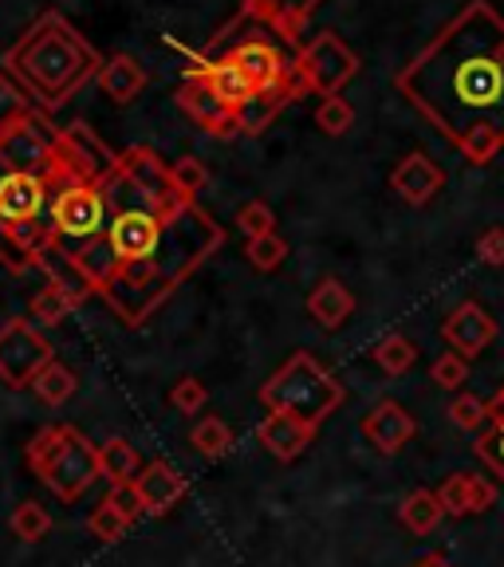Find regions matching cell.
Returning a JSON list of instances; mask_svg holds the SVG:
<instances>
[{
	"instance_id": "obj_1",
	"label": "cell",
	"mask_w": 504,
	"mask_h": 567,
	"mask_svg": "<svg viewBox=\"0 0 504 567\" xmlns=\"http://www.w3.org/2000/svg\"><path fill=\"white\" fill-rule=\"evenodd\" d=\"M106 229L68 248L91 292L126 328H142L225 245V229L174 186L151 146H131L103 177Z\"/></svg>"
},
{
	"instance_id": "obj_2",
	"label": "cell",
	"mask_w": 504,
	"mask_h": 567,
	"mask_svg": "<svg viewBox=\"0 0 504 567\" xmlns=\"http://www.w3.org/2000/svg\"><path fill=\"white\" fill-rule=\"evenodd\" d=\"M394 87L470 166L493 162L504 146V17L488 0H470Z\"/></svg>"
},
{
	"instance_id": "obj_3",
	"label": "cell",
	"mask_w": 504,
	"mask_h": 567,
	"mask_svg": "<svg viewBox=\"0 0 504 567\" xmlns=\"http://www.w3.org/2000/svg\"><path fill=\"white\" fill-rule=\"evenodd\" d=\"M103 63V55L60 12H44L4 52V71L28 91V99L40 111H55L88 80H99Z\"/></svg>"
},
{
	"instance_id": "obj_4",
	"label": "cell",
	"mask_w": 504,
	"mask_h": 567,
	"mask_svg": "<svg viewBox=\"0 0 504 567\" xmlns=\"http://www.w3.org/2000/svg\"><path fill=\"white\" fill-rule=\"evenodd\" d=\"M63 158V154H60ZM80 177L63 162L55 174H32V169L0 166V265L9 272L35 268L40 248L52 245L48 229V205L60 189L75 186Z\"/></svg>"
},
{
	"instance_id": "obj_5",
	"label": "cell",
	"mask_w": 504,
	"mask_h": 567,
	"mask_svg": "<svg viewBox=\"0 0 504 567\" xmlns=\"http://www.w3.org/2000/svg\"><path fill=\"white\" fill-rule=\"evenodd\" d=\"M24 461L28 470L60 496L63 505L80 501L103 477V470H99V445L68 422L40 425L32 442L24 445Z\"/></svg>"
},
{
	"instance_id": "obj_6",
	"label": "cell",
	"mask_w": 504,
	"mask_h": 567,
	"mask_svg": "<svg viewBox=\"0 0 504 567\" xmlns=\"http://www.w3.org/2000/svg\"><path fill=\"white\" fill-rule=\"evenodd\" d=\"M347 390L328 367L319 363L316 354L296 351L272 379L260 386V402L268 410H288V414H300L304 422L323 425L339 406H343Z\"/></svg>"
},
{
	"instance_id": "obj_7",
	"label": "cell",
	"mask_w": 504,
	"mask_h": 567,
	"mask_svg": "<svg viewBox=\"0 0 504 567\" xmlns=\"http://www.w3.org/2000/svg\"><path fill=\"white\" fill-rule=\"evenodd\" d=\"M106 194L103 182H75V186L60 189L48 205V229H52V245L80 248L95 240L106 229Z\"/></svg>"
},
{
	"instance_id": "obj_8",
	"label": "cell",
	"mask_w": 504,
	"mask_h": 567,
	"mask_svg": "<svg viewBox=\"0 0 504 567\" xmlns=\"http://www.w3.org/2000/svg\"><path fill=\"white\" fill-rule=\"evenodd\" d=\"M296 80H300L304 95H339L347 83L359 75V55L339 40L336 32H316L296 48Z\"/></svg>"
},
{
	"instance_id": "obj_9",
	"label": "cell",
	"mask_w": 504,
	"mask_h": 567,
	"mask_svg": "<svg viewBox=\"0 0 504 567\" xmlns=\"http://www.w3.org/2000/svg\"><path fill=\"white\" fill-rule=\"evenodd\" d=\"M225 60L237 63L240 75L253 83L257 95H280V99H300L304 87L296 80L292 60H284L280 48L268 40V35H248V40H237L233 48H225Z\"/></svg>"
},
{
	"instance_id": "obj_10",
	"label": "cell",
	"mask_w": 504,
	"mask_h": 567,
	"mask_svg": "<svg viewBox=\"0 0 504 567\" xmlns=\"http://www.w3.org/2000/svg\"><path fill=\"white\" fill-rule=\"evenodd\" d=\"M55 363V351L40 331L32 328V319H9L0 328V382L12 390H24L40 379L44 367Z\"/></svg>"
},
{
	"instance_id": "obj_11",
	"label": "cell",
	"mask_w": 504,
	"mask_h": 567,
	"mask_svg": "<svg viewBox=\"0 0 504 567\" xmlns=\"http://www.w3.org/2000/svg\"><path fill=\"white\" fill-rule=\"evenodd\" d=\"M177 106H182L202 131H209L213 138H233V134H240L237 111L209 87V80H205L202 71H194V68L186 71V80L177 87Z\"/></svg>"
},
{
	"instance_id": "obj_12",
	"label": "cell",
	"mask_w": 504,
	"mask_h": 567,
	"mask_svg": "<svg viewBox=\"0 0 504 567\" xmlns=\"http://www.w3.org/2000/svg\"><path fill=\"white\" fill-rule=\"evenodd\" d=\"M60 154L80 182H103V177L119 166V154L111 151L88 123L60 126Z\"/></svg>"
},
{
	"instance_id": "obj_13",
	"label": "cell",
	"mask_w": 504,
	"mask_h": 567,
	"mask_svg": "<svg viewBox=\"0 0 504 567\" xmlns=\"http://www.w3.org/2000/svg\"><path fill=\"white\" fill-rule=\"evenodd\" d=\"M442 339L450 343V351L461 354V359H477V354L496 339V319L488 316L477 300H465L442 319Z\"/></svg>"
},
{
	"instance_id": "obj_14",
	"label": "cell",
	"mask_w": 504,
	"mask_h": 567,
	"mask_svg": "<svg viewBox=\"0 0 504 567\" xmlns=\"http://www.w3.org/2000/svg\"><path fill=\"white\" fill-rule=\"evenodd\" d=\"M319 425L304 422L300 414H288V410H268L265 422L257 425V442L272 453L276 461H296L311 442H316Z\"/></svg>"
},
{
	"instance_id": "obj_15",
	"label": "cell",
	"mask_w": 504,
	"mask_h": 567,
	"mask_svg": "<svg viewBox=\"0 0 504 567\" xmlns=\"http://www.w3.org/2000/svg\"><path fill=\"white\" fill-rule=\"evenodd\" d=\"M418 434V422L410 417V410L394 399H382L371 406V414L363 417V437L382 453V457H394L402 453V445Z\"/></svg>"
},
{
	"instance_id": "obj_16",
	"label": "cell",
	"mask_w": 504,
	"mask_h": 567,
	"mask_svg": "<svg viewBox=\"0 0 504 567\" xmlns=\"http://www.w3.org/2000/svg\"><path fill=\"white\" fill-rule=\"evenodd\" d=\"M445 186V169L425 154H407L399 166L390 169V189L407 205H430Z\"/></svg>"
},
{
	"instance_id": "obj_17",
	"label": "cell",
	"mask_w": 504,
	"mask_h": 567,
	"mask_svg": "<svg viewBox=\"0 0 504 567\" xmlns=\"http://www.w3.org/2000/svg\"><path fill=\"white\" fill-rule=\"evenodd\" d=\"M319 4H323V0H245L240 17L260 20V24L272 28L280 40H288V44L300 48L304 28H308L311 12H316Z\"/></svg>"
},
{
	"instance_id": "obj_18",
	"label": "cell",
	"mask_w": 504,
	"mask_h": 567,
	"mask_svg": "<svg viewBox=\"0 0 504 567\" xmlns=\"http://www.w3.org/2000/svg\"><path fill=\"white\" fill-rule=\"evenodd\" d=\"M134 493H138L142 508L151 516H162L189 493V481L166 465V461H151V465H142V473L134 477Z\"/></svg>"
},
{
	"instance_id": "obj_19",
	"label": "cell",
	"mask_w": 504,
	"mask_h": 567,
	"mask_svg": "<svg viewBox=\"0 0 504 567\" xmlns=\"http://www.w3.org/2000/svg\"><path fill=\"white\" fill-rule=\"evenodd\" d=\"M438 496L450 516H481L496 505V485L481 473H450Z\"/></svg>"
},
{
	"instance_id": "obj_20",
	"label": "cell",
	"mask_w": 504,
	"mask_h": 567,
	"mask_svg": "<svg viewBox=\"0 0 504 567\" xmlns=\"http://www.w3.org/2000/svg\"><path fill=\"white\" fill-rule=\"evenodd\" d=\"M308 316L316 319L323 331H339L347 319L354 316V296L343 280L328 276V280H319L316 288L308 292Z\"/></svg>"
},
{
	"instance_id": "obj_21",
	"label": "cell",
	"mask_w": 504,
	"mask_h": 567,
	"mask_svg": "<svg viewBox=\"0 0 504 567\" xmlns=\"http://www.w3.org/2000/svg\"><path fill=\"white\" fill-rule=\"evenodd\" d=\"M99 91H103L111 103L126 106L146 91V71H142V63L134 60V55L119 52L103 63V71H99Z\"/></svg>"
},
{
	"instance_id": "obj_22",
	"label": "cell",
	"mask_w": 504,
	"mask_h": 567,
	"mask_svg": "<svg viewBox=\"0 0 504 567\" xmlns=\"http://www.w3.org/2000/svg\"><path fill=\"white\" fill-rule=\"evenodd\" d=\"M194 71H202L205 80H209V87L217 91V95H222L233 111H240V106H248L253 99H257L253 83H248L245 75H240L237 63H229L225 55H217V60H197Z\"/></svg>"
},
{
	"instance_id": "obj_23",
	"label": "cell",
	"mask_w": 504,
	"mask_h": 567,
	"mask_svg": "<svg viewBox=\"0 0 504 567\" xmlns=\"http://www.w3.org/2000/svg\"><path fill=\"white\" fill-rule=\"evenodd\" d=\"M445 516H450V513H445L438 488H414V493L402 496V505H399L402 528L414 532V536H430V532H434Z\"/></svg>"
},
{
	"instance_id": "obj_24",
	"label": "cell",
	"mask_w": 504,
	"mask_h": 567,
	"mask_svg": "<svg viewBox=\"0 0 504 567\" xmlns=\"http://www.w3.org/2000/svg\"><path fill=\"white\" fill-rule=\"evenodd\" d=\"M99 470H103V481H111V485H131L142 473V457L126 437H106L99 445Z\"/></svg>"
},
{
	"instance_id": "obj_25",
	"label": "cell",
	"mask_w": 504,
	"mask_h": 567,
	"mask_svg": "<svg viewBox=\"0 0 504 567\" xmlns=\"http://www.w3.org/2000/svg\"><path fill=\"white\" fill-rule=\"evenodd\" d=\"M374 363L382 367L387 374H407L410 367L418 363V347H414V339H407V336H399V331H390V336H382L379 343H374Z\"/></svg>"
},
{
	"instance_id": "obj_26",
	"label": "cell",
	"mask_w": 504,
	"mask_h": 567,
	"mask_svg": "<svg viewBox=\"0 0 504 567\" xmlns=\"http://www.w3.org/2000/svg\"><path fill=\"white\" fill-rule=\"evenodd\" d=\"M75 386H80V379H75V374H71L60 359H55L52 367H44V371H40V379L32 382L35 399L44 402V406H63V402L75 394Z\"/></svg>"
},
{
	"instance_id": "obj_27",
	"label": "cell",
	"mask_w": 504,
	"mask_h": 567,
	"mask_svg": "<svg viewBox=\"0 0 504 567\" xmlns=\"http://www.w3.org/2000/svg\"><path fill=\"white\" fill-rule=\"evenodd\" d=\"M189 442H194V450L202 453V457L217 461V457H225V453L233 450V442H237V437H233L229 422H222V417H202V422L194 425Z\"/></svg>"
},
{
	"instance_id": "obj_28",
	"label": "cell",
	"mask_w": 504,
	"mask_h": 567,
	"mask_svg": "<svg viewBox=\"0 0 504 567\" xmlns=\"http://www.w3.org/2000/svg\"><path fill=\"white\" fill-rule=\"evenodd\" d=\"M9 528H12V536H20L24 544H35L52 532V516H48V508L40 505V501H20V505L12 508Z\"/></svg>"
},
{
	"instance_id": "obj_29",
	"label": "cell",
	"mask_w": 504,
	"mask_h": 567,
	"mask_svg": "<svg viewBox=\"0 0 504 567\" xmlns=\"http://www.w3.org/2000/svg\"><path fill=\"white\" fill-rule=\"evenodd\" d=\"M71 308H75V303H71L55 284H44V288L32 296V303H28V316H32V323H40V328H55V323L68 319Z\"/></svg>"
},
{
	"instance_id": "obj_30",
	"label": "cell",
	"mask_w": 504,
	"mask_h": 567,
	"mask_svg": "<svg viewBox=\"0 0 504 567\" xmlns=\"http://www.w3.org/2000/svg\"><path fill=\"white\" fill-rule=\"evenodd\" d=\"M131 516L123 513L119 505H111L103 496V505H95V513L88 516V532L95 536V540H106V544H115V540H123L126 532H131Z\"/></svg>"
},
{
	"instance_id": "obj_31",
	"label": "cell",
	"mask_w": 504,
	"mask_h": 567,
	"mask_svg": "<svg viewBox=\"0 0 504 567\" xmlns=\"http://www.w3.org/2000/svg\"><path fill=\"white\" fill-rule=\"evenodd\" d=\"M316 126L323 134H331V138H339V134H347L354 126V106L347 103L343 95L319 99V106H316Z\"/></svg>"
},
{
	"instance_id": "obj_32",
	"label": "cell",
	"mask_w": 504,
	"mask_h": 567,
	"mask_svg": "<svg viewBox=\"0 0 504 567\" xmlns=\"http://www.w3.org/2000/svg\"><path fill=\"white\" fill-rule=\"evenodd\" d=\"M245 257H248V265L260 268V272H276V268L288 260V240H284L280 233H268V237L248 240Z\"/></svg>"
},
{
	"instance_id": "obj_33",
	"label": "cell",
	"mask_w": 504,
	"mask_h": 567,
	"mask_svg": "<svg viewBox=\"0 0 504 567\" xmlns=\"http://www.w3.org/2000/svg\"><path fill=\"white\" fill-rule=\"evenodd\" d=\"M32 111H35L32 99H28L24 91H20L17 83L9 80V75H0V134L9 131V126L24 123Z\"/></svg>"
},
{
	"instance_id": "obj_34",
	"label": "cell",
	"mask_w": 504,
	"mask_h": 567,
	"mask_svg": "<svg viewBox=\"0 0 504 567\" xmlns=\"http://www.w3.org/2000/svg\"><path fill=\"white\" fill-rule=\"evenodd\" d=\"M473 453H477L481 465H488V473L504 485V417L501 422H488V434H477Z\"/></svg>"
},
{
	"instance_id": "obj_35",
	"label": "cell",
	"mask_w": 504,
	"mask_h": 567,
	"mask_svg": "<svg viewBox=\"0 0 504 567\" xmlns=\"http://www.w3.org/2000/svg\"><path fill=\"white\" fill-rule=\"evenodd\" d=\"M445 414H450V422L457 425V430L477 434L481 425L488 422V402L477 399V394H453V402L445 406Z\"/></svg>"
},
{
	"instance_id": "obj_36",
	"label": "cell",
	"mask_w": 504,
	"mask_h": 567,
	"mask_svg": "<svg viewBox=\"0 0 504 567\" xmlns=\"http://www.w3.org/2000/svg\"><path fill=\"white\" fill-rule=\"evenodd\" d=\"M169 177H174V186L182 189L186 197H197L205 186H209V169H205V162L202 158H177V162H169Z\"/></svg>"
},
{
	"instance_id": "obj_37",
	"label": "cell",
	"mask_w": 504,
	"mask_h": 567,
	"mask_svg": "<svg viewBox=\"0 0 504 567\" xmlns=\"http://www.w3.org/2000/svg\"><path fill=\"white\" fill-rule=\"evenodd\" d=\"M237 229L245 233L248 240H257V237H268V233H276V213L272 205L265 202H248L237 209Z\"/></svg>"
},
{
	"instance_id": "obj_38",
	"label": "cell",
	"mask_w": 504,
	"mask_h": 567,
	"mask_svg": "<svg viewBox=\"0 0 504 567\" xmlns=\"http://www.w3.org/2000/svg\"><path fill=\"white\" fill-rule=\"evenodd\" d=\"M205 402H209V390L197 374H182L169 390V406L182 410V414H197V410H205Z\"/></svg>"
},
{
	"instance_id": "obj_39",
	"label": "cell",
	"mask_w": 504,
	"mask_h": 567,
	"mask_svg": "<svg viewBox=\"0 0 504 567\" xmlns=\"http://www.w3.org/2000/svg\"><path fill=\"white\" fill-rule=\"evenodd\" d=\"M430 379L438 382L442 390H453L457 394V386L465 379H470V359H461L457 351H445L434 359V367H430Z\"/></svg>"
},
{
	"instance_id": "obj_40",
	"label": "cell",
	"mask_w": 504,
	"mask_h": 567,
	"mask_svg": "<svg viewBox=\"0 0 504 567\" xmlns=\"http://www.w3.org/2000/svg\"><path fill=\"white\" fill-rule=\"evenodd\" d=\"M477 260L488 268H504V229H488L477 240Z\"/></svg>"
},
{
	"instance_id": "obj_41",
	"label": "cell",
	"mask_w": 504,
	"mask_h": 567,
	"mask_svg": "<svg viewBox=\"0 0 504 567\" xmlns=\"http://www.w3.org/2000/svg\"><path fill=\"white\" fill-rule=\"evenodd\" d=\"M106 501H111V505L123 508V513L131 516V520H138V516L146 513V508H142V501H138V493H134V481H131V485H111V493H106Z\"/></svg>"
},
{
	"instance_id": "obj_42",
	"label": "cell",
	"mask_w": 504,
	"mask_h": 567,
	"mask_svg": "<svg viewBox=\"0 0 504 567\" xmlns=\"http://www.w3.org/2000/svg\"><path fill=\"white\" fill-rule=\"evenodd\" d=\"M504 417V386L493 394V402H488V422H501Z\"/></svg>"
},
{
	"instance_id": "obj_43",
	"label": "cell",
	"mask_w": 504,
	"mask_h": 567,
	"mask_svg": "<svg viewBox=\"0 0 504 567\" xmlns=\"http://www.w3.org/2000/svg\"><path fill=\"white\" fill-rule=\"evenodd\" d=\"M414 567H453V564L445 556H425V559H418Z\"/></svg>"
}]
</instances>
